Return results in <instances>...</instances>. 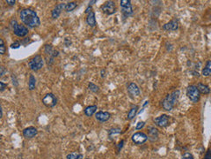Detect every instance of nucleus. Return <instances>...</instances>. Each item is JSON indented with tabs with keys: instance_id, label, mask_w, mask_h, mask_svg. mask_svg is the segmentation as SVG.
Segmentation results:
<instances>
[{
	"instance_id": "obj_34",
	"label": "nucleus",
	"mask_w": 211,
	"mask_h": 159,
	"mask_svg": "<svg viewBox=\"0 0 211 159\" xmlns=\"http://www.w3.org/2000/svg\"><path fill=\"white\" fill-rule=\"evenodd\" d=\"M123 144H124V141L122 140V141H121V142H120V143L118 144V150H121V148H122Z\"/></svg>"
},
{
	"instance_id": "obj_5",
	"label": "nucleus",
	"mask_w": 211,
	"mask_h": 159,
	"mask_svg": "<svg viewBox=\"0 0 211 159\" xmlns=\"http://www.w3.org/2000/svg\"><path fill=\"white\" fill-rule=\"evenodd\" d=\"M187 95L193 103H197L200 100L201 93L199 92L196 86L191 85V86L187 87Z\"/></svg>"
},
{
	"instance_id": "obj_17",
	"label": "nucleus",
	"mask_w": 211,
	"mask_h": 159,
	"mask_svg": "<svg viewBox=\"0 0 211 159\" xmlns=\"http://www.w3.org/2000/svg\"><path fill=\"white\" fill-rule=\"evenodd\" d=\"M197 88L199 90V92L201 93V94H204V95H209L210 93V88H209V86L205 84H202V83H198L197 84Z\"/></svg>"
},
{
	"instance_id": "obj_10",
	"label": "nucleus",
	"mask_w": 211,
	"mask_h": 159,
	"mask_svg": "<svg viewBox=\"0 0 211 159\" xmlns=\"http://www.w3.org/2000/svg\"><path fill=\"white\" fill-rule=\"evenodd\" d=\"M154 122L157 126L160 127H166L169 126L170 122H169V117L165 114H163L161 116L158 117L156 118H154Z\"/></svg>"
},
{
	"instance_id": "obj_30",
	"label": "nucleus",
	"mask_w": 211,
	"mask_h": 159,
	"mask_svg": "<svg viewBox=\"0 0 211 159\" xmlns=\"http://www.w3.org/2000/svg\"><path fill=\"white\" fill-rule=\"evenodd\" d=\"M144 126H145V122L141 121V122H138V123H137V125H136V128L137 130H139V129H142V128L144 127Z\"/></svg>"
},
{
	"instance_id": "obj_16",
	"label": "nucleus",
	"mask_w": 211,
	"mask_h": 159,
	"mask_svg": "<svg viewBox=\"0 0 211 159\" xmlns=\"http://www.w3.org/2000/svg\"><path fill=\"white\" fill-rule=\"evenodd\" d=\"M148 132H149V134H148V139H150L151 141H155L158 140V131L157 128L153 127H150L148 128Z\"/></svg>"
},
{
	"instance_id": "obj_37",
	"label": "nucleus",
	"mask_w": 211,
	"mask_h": 159,
	"mask_svg": "<svg viewBox=\"0 0 211 159\" xmlns=\"http://www.w3.org/2000/svg\"><path fill=\"white\" fill-rule=\"evenodd\" d=\"M93 3H96V1H91V2H90V5H91H91H92Z\"/></svg>"
},
{
	"instance_id": "obj_22",
	"label": "nucleus",
	"mask_w": 211,
	"mask_h": 159,
	"mask_svg": "<svg viewBox=\"0 0 211 159\" xmlns=\"http://www.w3.org/2000/svg\"><path fill=\"white\" fill-rule=\"evenodd\" d=\"M35 85H36V80H35V77L31 74L29 76V80H28V88L30 90H34L35 88Z\"/></svg>"
},
{
	"instance_id": "obj_1",
	"label": "nucleus",
	"mask_w": 211,
	"mask_h": 159,
	"mask_svg": "<svg viewBox=\"0 0 211 159\" xmlns=\"http://www.w3.org/2000/svg\"><path fill=\"white\" fill-rule=\"evenodd\" d=\"M20 16L21 21L30 28H36L40 24V21L37 13L32 9L27 8V9L21 10Z\"/></svg>"
},
{
	"instance_id": "obj_32",
	"label": "nucleus",
	"mask_w": 211,
	"mask_h": 159,
	"mask_svg": "<svg viewBox=\"0 0 211 159\" xmlns=\"http://www.w3.org/2000/svg\"><path fill=\"white\" fill-rule=\"evenodd\" d=\"M0 85H1V88H0V91H4L5 88L7 87V84H5L3 81H0Z\"/></svg>"
},
{
	"instance_id": "obj_23",
	"label": "nucleus",
	"mask_w": 211,
	"mask_h": 159,
	"mask_svg": "<svg viewBox=\"0 0 211 159\" xmlns=\"http://www.w3.org/2000/svg\"><path fill=\"white\" fill-rule=\"evenodd\" d=\"M78 6V4L76 2H69L65 5V8H64V11L65 12H71L73 11L76 7Z\"/></svg>"
},
{
	"instance_id": "obj_18",
	"label": "nucleus",
	"mask_w": 211,
	"mask_h": 159,
	"mask_svg": "<svg viewBox=\"0 0 211 159\" xmlns=\"http://www.w3.org/2000/svg\"><path fill=\"white\" fill-rule=\"evenodd\" d=\"M86 22L90 27H95L96 26V19H95V13L93 12H91L88 13L87 18H86Z\"/></svg>"
},
{
	"instance_id": "obj_9",
	"label": "nucleus",
	"mask_w": 211,
	"mask_h": 159,
	"mask_svg": "<svg viewBox=\"0 0 211 159\" xmlns=\"http://www.w3.org/2000/svg\"><path fill=\"white\" fill-rule=\"evenodd\" d=\"M102 11L107 14V15H111L113 13L115 12L116 11V5L115 3L113 1H107L104 4V5L102 6Z\"/></svg>"
},
{
	"instance_id": "obj_8",
	"label": "nucleus",
	"mask_w": 211,
	"mask_h": 159,
	"mask_svg": "<svg viewBox=\"0 0 211 159\" xmlns=\"http://www.w3.org/2000/svg\"><path fill=\"white\" fill-rule=\"evenodd\" d=\"M148 140V136L142 133V132H137L136 134H134L132 135V141L134 143L137 144V145H140V144H142L144 143L146 141Z\"/></svg>"
},
{
	"instance_id": "obj_33",
	"label": "nucleus",
	"mask_w": 211,
	"mask_h": 159,
	"mask_svg": "<svg viewBox=\"0 0 211 159\" xmlns=\"http://www.w3.org/2000/svg\"><path fill=\"white\" fill-rule=\"evenodd\" d=\"M15 3H16V2H15L14 0H12V1L7 0V1H6V4H8L9 5H15Z\"/></svg>"
},
{
	"instance_id": "obj_20",
	"label": "nucleus",
	"mask_w": 211,
	"mask_h": 159,
	"mask_svg": "<svg viewBox=\"0 0 211 159\" xmlns=\"http://www.w3.org/2000/svg\"><path fill=\"white\" fill-rule=\"evenodd\" d=\"M202 74L204 76H210L211 75V60L207 62L205 67L202 70Z\"/></svg>"
},
{
	"instance_id": "obj_21",
	"label": "nucleus",
	"mask_w": 211,
	"mask_h": 159,
	"mask_svg": "<svg viewBox=\"0 0 211 159\" xmlns=\"http://www.w3.org/2000/svg\"><path fill=\"white\" fill-rule=\"evenodd\" d=\"M137 111H138V106L137 105H135L134 107H132L130 109V111H129V113H128V119H133L135 117H136V113H137Z\"/></svg>"
},
{
	"instance_id": "obj_2",
	"label": "nucleus",
	"mask_w": 211,
	"mask_h": 159,
	"mask_svg": "<svg viewBox=\"0 0 211 159\" xmlns=\"http://www.w3.org/2000/svg\"><path fill=\"white\" fill-rule=\"evenodd\" d=\"M181 92L180 90H174L171 94L168 95L163 101H162V106L165 111H171L173 107L175 106L176 103L178 102V99L180 97Z\"/></svg>"
},
{
	"instance_id": "obj_24",
	"label": "nucleus",
	"mask_w": 211,
	"mask_h": 159,
	"mask_svg": "<svg viewBox=\"0 0 211 159\" xmlns=\"http://www.w3.org/2000/svg\"><path fill=\"white\" fill-rule=\"evenodd\" d=\"M67 159H83V155L82 154H79V153H77V152H73V153H70V154H68L67 157H66Z\"/></svg>"
},
{
	"instance_id": "obj_36",
	"label": "nucleus",
	"mask_w": 211,
	"mask_h": 159,
	"mask_svg": "<svg viewBox=\"0 0 211 159\" xmlns=\"http://www.w3.org/2000/svg\"><path fill=\"white\" fill-rule=\"evenodd\" d=\"M0 68H1V73H0V74L3 75V74H4V72H5V68H4L3 66H1Z\"/></svg>"
},
{
	"instance_id": "obj_29",
	"label": "nucleus",
	"mask_w": 211,
	"mask_h": 159,
	"mask_svg": "<svg viewBox=\"0 0 211 159\" xmlns=\"http://www.w3.org/2000/svg\"><path fill=\"white\" fill-rule=\"evenodd\" d=\"M20 47V43L19 42H14L13 43L11 44V49H18Z\"/></svg>"
},
{
	"instance_id": "obj_26",
	"label": "nucleus",
	"mask_w": 211,
	"mask_h": 159,
	"mask_svg": "<svg viewBox=\"0 0 211 159\" xmlns=\"http://www.w3.org/2000/svg\"><path fill=\"white\" fill-rule=\"evenodd\" d=\"M5 51H6V48H5L4 40H3V39H0V53H1L2 55H4V54L5 53Z\"/></svg>"
},
{
	"instance_id": "obj_4",
	"label": "nucleus",
	"mask_w": 211,
	"mask_h": 159,
	"mask_svg": "<svg viewBox=\"0 0 211 159\" xmlns=\"http://www.w3.org/2000/svg\"><path fill=\"white\" fill-rule=\"evenodd\" d=\"M11 24H12L11 26L13 28V33L15 35H17L19 37H24L28 34V28L23 25L19 24L15 20L11 21Z\"/></svg>"
},
{
	"instance_id": "obj_25",
	"label": "nucleus",
	"mask_w": 211,
	"mask_h": 159,
	"mask_svg": "<svg viewBox=\"0 0 211 159\" xmlns=\"http://www.w3.org/2000/svg\"><path fill=\"white\" fill-rule=\"evenodd\" d=\"M88 88L90 89L91 92H94V93H97L99 91V89H100V88L97 85H95L94 83H91V82H90L89 85H88Z\"/></svg>"
},
{
	"instance_id": "obj_14",
	"label": "nucleus",
	"mask_w": 211,
	"mask_h": 159,
	"mask_svg": "<svg viewBox=\"0 0 211 159\" xmlns=\"http://www.w3.org/2000/svg\"><path fill=\"white\" fill-rule=\"evenodd\" d=\"M111 114L108 111H99L95 114V118L100 122H106L110 118Z\"/></svg>"
},
{
	"instance_id": "obj_12",
	"label": "nucleus",
	"mask_w": 211,
	"mask_h": 159,
	"mask_svg": "<svg viewBox=\"0 0 211 159\" xmlns=\"http://www.w3.org/2000/svg\"><path fill=\"white\" fill-rule=\"evenodd\" d=\"M65 5L66 4H64V3H61V4H58L55 6V8L53 9L52 13H51V16L53 19H57L60 16L62 11L64 10V8H65Z\"/></svg>"
},
{
	"instance_id": "obj_6",
	"label": "nucleus",
	"mask_w": 211,
	"mask_h": 159,
	"mask_svg": "<svg viewBox=\"0 0 211 159\" xmlns=\"http://www.w3.org/2000/svg\"><path fill=\"white\" fill-rule=\"evenodd\" d=\"M120 5L121 6V12L124 18H128L133 15V8L129 0H121Z\"/></svg>"
},
{
	"instance_id": "obj_27",
	"label": "nucleus",
	"mask_w": 211,
	"mask_h": 159,
	"mask_svg": "<svg viewBox=\"0 0 211 159\" xmlns=\"http://www.w3.org/2000/svg\"><path fill=\"white\" fill-rule=\"evenodd\" d=\"M182 159H193V155L188 153V152H186L183 156H182Z\"/></svg>"
},
{
	"instance_id": "obj_31",
	"label": "nucleus",
	"mask_w": 211,
	"mask_h": 159,
	"mask_svg": "<svg viewBox=\"0 0 211 159\" xmlns=\"http://www.w3.org/2000/svg\"><path fill=\"white\" fill-rule=\"evenodd\" d=\"M204 159H211V148H209L206 152V155L204 157Z\"/></svg>"
},
{
	"instance_id": "obj_28",
	"label": "nucleus",
	"mask_w": 211,
	"mask_h": 159,
	"mask_svg": "<svg viewBox=\"0 0 211 159\" xmlns=\"http://www.w3.org/2000/svg\"><path fill=\"white\" fill-rule=\"evenodd\" d=\"M120 132H121V130L119 128H113L109 132V136L111 137L112 134H120Z\"/></svg>"
},
{
	"instance_id": "obj_38",
	"label": "nucleus",
	"mask_w": 211,
	"mask_h": 159,
	"mask_svg": "<svg viewBox=\"0 0 211 159\" xmlns=\"http://www.w3.org/2000/svg\"><path fill=\"white\" fill-rule=\"evenodd\" d=\"M85 159H90V158H85Z\"/></svg>"
},
{
	"instance_id": "obj_7",
	"label": "nucleus",
	"mask_w": 211,
	"mask_h": 159,
	"mask_svg": "<svg viewBox=\"0 0 211 159\" xmlns=\"http://www.w3.org/2000/svg\"><path fill=\"white\" fill-rule=\"evenodd\" d=\"M42 103L43 104L48 107V108H53L57 104V98L56 96L52 94V93H49L47 95H45L42 98Z\"/></svg>"
},
{
	"instance_id": "obj_11",
	"label": "nucleus",
	"mask_w": 211,
	"mask_h": 159,
	"mask_svg": "<svg viewBox=\"0 0 211 159\" xmlns=\"http://www.w3.org/2000/svg\"><path fill=\"white\" fill-rule=\"evenodd\" d=\"M38 134V131L35 127H29L25 128L23 130V135L24 137L27 138V139H32L34 138L35 135H37Z\"/></svg>"
},
{
	"instance_id": "obj_15",
	"label": "nucleus",
	"mask_w": 211,
	"mask_h": 159,
	"mask_svg": "<svg viewBox=\"0 0 211 159\" xmlns=\"http://www.w3.org/2000/svg\"><path fill=\"white\" fill-rule=\"evenodd\" d=\"M128 92L131 95L137 96V95H139V94H140V89H139L138 86L136 84V83L130 82L129 84L128 85Z\"/></svg>"
},
{
	"instance_id": "obj_19",
	"label": "nucleus",
	"mask_w": 211,
	"mask_h": 159,
	"mask_svg": "<svg viewBox=\"0 0 211 159\" xmlns=\"http://www.w3.org/2000/svg\"><path fill=\"white\" fill-rule=\"evenodd\" d=\"M98 107L96 105H90L87 106L85 109V114L87 117H91L97 111Z\"/></svg>"
},
{
	"instance_id": "obj_13",
	"label": "nucleus",
	"mask_w": 211,
	"mask_h": 159,
	"mask_svg": "<svg viewBox=\"0 0 211 159\" xmlns=\"http://www.w3.org/2000/svg\"><path fill=\"white\" fill-rule=\"evenodd\" d=\"M163 28L165 30H167V31H174V30H177L179 28V22L176 20H173V21H171L170 22L166 23L164 25Z\"/></svg>"
},
{
	"instance_id": "obj_35",
	"label": "nucleus",
	"mask_w": 211,
	"mask_h": 159,
	"mask_svg": "<svg viewBox=\"0 0 211 159\" xmlns=\"http://www.w3.org/2000/svg\"><path fill=\"white\" fill-rule=\"evenodd\" d=\"M91 12H92V11H91V6L89 5V6L86 8V10H85V13H90Z\"/></svg>"
},
{
	"instance_id": "obj_3",
	"label": "nucleus",
	"mask_w": 211,
	"mask_h": 159,
	"mask_svg": "<svg viewBox=\"0 0 211 159\" xmlns=\"http://www.w3.org/2000/svg\"><path fill=\"white\" fill-rule=\"evenodd\" d=\"M44 65V61L42 59V57L40 55H36L33 58H31L28 62V66L32 71H39L42 68Z\"/></svg>"
}]
</instances>
